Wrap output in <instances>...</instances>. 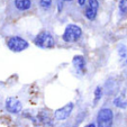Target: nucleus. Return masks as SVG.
Segmentation results:
<instances>
[{"label": "nucleus", "mask_w": 127, "mask_h": 127, "mask_svg": "<svg viewBox=\"0 0 127 127\" xmlns=\"http://www.w3.org/2000/svg\"><path fill=\"white\" fill-rule=\"evenodd\" d=\"M73 106L74 105H73L72 102L63 106L62 108L58 109V110L54 113V117H55L58 120H65L66 118L70 117V115H71L72 110H73Z\"/></svg>", "instance_id": "obj_6"}, {"label": "nucleus", "mask_w": 127, "mask_h": 127, "mask_svg": "<svg viewBox=\"0 0 127 127\" xmlns=\"http://www.w3.org/2000/svg\"><path fill=\"white\" fill-rule=\"evenodd\" d=\"M7 46L12 52H22V51L26 50L28 47V42L19 37V36H12L8 39Z\"/></svg>", "instance_id": "obj_4"}, {"label": "nucleus", "mask_w": 127, "mask_h": 127, "mask_svg": "<svg viewBox=\"0 0 127 127\" xmlns=\"http://www.w3.org/2000/svg\"><path fill=\"white\" fill-rule=\"evenodd\" d=\"M78 3H79L80 6H83L84 3H86V0H78Z\"/></svg>", "instance_id": "obj_13"}, {"label": "nucleus", "mask_w": 127, "mask_h": 127, "mask_svg": "<svg viewBox=\"0 0 127 127\" xmlns=\"http://www.w3.org/2000/svg\"><path fill=\"white\" fill-rule=\"evenodd\" d=\"M82 35V31L78 25L74 24H70L66 26L63 34V41L66 43H72V42H77L78 39L81 37Z\"/></svg>", "instance_id": "obj_2"}, {"label": "nucleus", "mask_w": 127, "mask_h": 127, "mask_svg": "<svg viewBox=\"0 0 127 127\" xmlns=\"http://www.w3.org/2000/svg\"><path fill=\"white\" fill-rule=\"evenodd\" d=\"M98 8H99V3L98 0H89L88 6L86 9V17L89 20H94L97 16L98 12Z\"/></svg>", "instance_id": "obj_7"}, {"label": "nucleus", "mask_w": 127, "mask_h": 127, "mask_svg": "<svg viewBox=\"0 0 127 127\" xmlns=\"http://www.w3.org/2000/svg\"><path fill=\"white\" fill-rule=\"evenodd\" d=\"M6 109L11 114H18L23 110V105L17 98L9 97L6 100Z\"/></svg>", "instance_id": "obj_5"}, {"label": "nucleus", "mask_w": 127, "mask_h": 127, "mask_svg": "<svg viewBox=\"0 0 127 127\" xmlns=\"http://www.w3.org/2000/svg\"><path fill=\"white\" fill-rule=\"evenodd\" d=\"M32 6V1L31 0H15V7L18 10H28Z\"/></svg>", "instance_id": "obj_9"}, {"label": "nucleus", "mask_w": 127, "mask_h": 127, "mask_svg": "<svg viewBox=\"0 0 127 127\" xmlns=\"http://www.w3.org/2000/svg\"><path fill=\"white\" fill-rule=\"evenodd\" d=\"M72 63H73V66L75 67V70H77L78 72L83 73V72L86 71V61H84V59L82 58V56H80V55L74 56Z\"/></svg>", "instance_id": "obj_8"}, {"label": "nucleus", "mask_w": 127, "mask_h": 127, "mask_svg": "<svg viewBox=\"0 0 127 127\" xmlns=\"http://www.w3.org/2000/svg\"><path fill=\"white\" fill-rule=\"evenodd\" d=\"M39 5H41L42 8L47 9V8H50L51 5H52V0H41V1H39Z\"/></svg>", "instance_id": "obj_11"}, {"label": "nucleus", "mask_w": 127, "mask_h": 127, "mask_svg": "<svg viewBox=\"0 0 127 127\" xmlns=\"http://www.w3.org/2000/svg\"><path fill=\"white\" fill-rule=\"evenodd\" d=\"M34 44L41 48H52L55 46V41L50 33L43 32V33H39L34 38Z\"/></svg>", "instance_id": "obj_1"}, {"label": "nucleus", "mask_w": 127, "mask_h": 127, "mask_svg": "<svg viewBox=\"0 0 127 127\" xmlns=\"http://www.w3.org/2000/svg\"><path fill=\"white\" fill-rule=\"evenodd\" d=\"M119 10L123 14L127 12V0H120L119 2Z\"/></svg>", "instance_id": "obj_10"}, {"label": "nucleus", "mask_w": 127, "mask_h": 127, "mask_svg": "<svg viewBox=\"0 0 127 127\" xmlns=\"http://www.w3.org/2000/svg\"><path fill=\"white\" fill-rule=\"evenodd\" d=\"M86 127H96V126H95L94 124H89V125H87Z\"/></svg>", "instance_id": "obj_14"}, {"label": "nucleus", "mask_w": 127, "mask_h": 127, "mask_svg": "<svg viewBox=\"0 0 127 127\" xmlns=\"http://www.w3.org/2000/svg\"><path fill=\"white\" fill-rule=\"evenodd\" d=\"M114 115L113 111L108 108H103L99 110L98 116H97V124L98 127H111L113 125Z\"/></svg>", "instance_id": "obj_3"}, {"label": "nucleus", "mask_w": 127, "mask_h": 127, "mask_svg": "<svg viewBox=\"0 0 127 127\" xmlns=\"http://www.w3.org/2000/svg\"><path fill=\"white\" fill-rule=\"evenodd\" d=\"M63 1H72V0H63Z\"/></svg>", "instance_id": "obj_15"}, {"label": "nucleus", "mask_w": 127, "mask_h": 127, "mask_svg": "<svg viewBox=\"0 0 127 127\" xmlns=\"http://www.w3.org/2000/svg\"><path fill=\"white\" fill-rule=\"evenodd\" d=\"M101 98V88H97L96 91H95V100H99V99Z\"/></svg>", "instance_id": "obj_12"}]
</instances>
